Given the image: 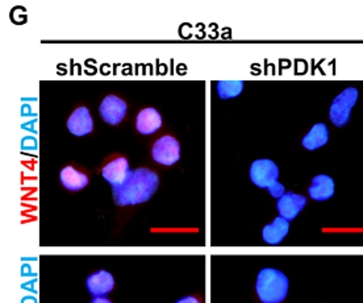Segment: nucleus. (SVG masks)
<instances>
[{
  "label": "nucleus",
  "instance_id": "f3484780",
  "mask_svg": "<svg viewBox=\"0 0 363 303\" xmlns=\"http://www.w3.org/2000/svg\"><path fill=\"white\" fill-rule=\"evenodd\" d=\"M270 195H272V198H275V199H279L283 194L286 193V187L281 184V182H278L277 184H274L272 187H270L269 190H267Z\"/></svg>",
  "mask_w": 363,
  "mask_h": 303
},
{
  "label": "nucleus",
  "instance_id": "dca6fc26",
  "mask_svg": "<svg viewBox=\"0 0 363 303\" xmlns=\"http://www.w3.org/2000/svg\"><path fill=\"white\" fill-rule=\"evenodd\" d=\"M218 89V97L221 99H233L238 97L242 90H244V82L242 81H221L216 84Z\"/></svg>",
  "mask_w": 363,
  "mask_h": 303
},
{
  "label": "nucleus",
  "instance_id": "2eb2a0df",
  "mask_svg": "<svg viewBox=\"0 0 363 303\" xmlns=\"http://www.w3.org/2000/svg\"><path fill=\"white\" fill-rule=\"evenodd\" d=\"M61 184L70 192H79L89 184V177L73 166H65L60 173Z\"/></svg>",
  "mask_w": 363,
  "mask_h": 303
},
{
  "label": "nucleus",
  "instance_id": "a211bd4d",
  "mask_svg": "<svg viewBox=\"0 0 363 303\" xmlns=\"http://www.w3.org/2000/svg\"><path fill=\"white\" fill-rule=\"evenodd\" d=\"M175 303H201L200 302L199 298H196V297H183L181 299H178Z\"/></svg>",
  "mask_w": 363,
  "mask_h": 303
},
{
  "label": "nucleus",
  "instance_id": "f257e3e1",
  "mask_svg": "<svg viewBox=\"0 0 363 303\" xmlns=\"http://www.w3.org/2000/svg\"><path fill=\"white\" fill-rule=\"evenodd\" d=\"M160 186L158 175L146 167H138L130 172L127 181L113 187V199L120 207L136 206L145 203L155 195Z\"/></svg>",
  "mask_w": 363,
  "mask_h": 303
},
{
  "label": "nucleus",
  "instance_id": "20e7f679",
  "mask_svg": "<svg viewBox=\"0 0 363 303\" xmlns=\"http://www.w3.org/2000/svg\"><path fill=\"white\" fill-rule=\"evenodd\" d=\"M250 180L252 182L259 187L269 190L274 184H278L279 178V167L278 165L267 158L255 160L250 166Z\"/></svg>",
  "mask_w": 363,
  "mask_h": 303
},
{
  "label": "nucleus",
  "instance_id": "7ed1b4c3",
  "mask_svg": "<svg viewBox=\"0 0 363 303\" xmlns=\"http://www.w3.org/2000/svg\"><path fill=\"white\" fill-rule=\"evenodd\" d=\"M358 90L355 87H346L344 92H340L332 101L329 109V120L338 127L342 128L347 126L352 118V110L358 101Z\"/></svg>",
  "mask_w": 363,
  "mask_h": 303
},
{
  "label": "nucleus",
  "instance_id": "4468645a",
  "mask_svg": "<svg viewBox=\"0 0 363 303\" xmlns=\"http://www.w3.org/2000/svg\"><path fill=\"white\" fill-rule=\"evenodd\" d=\"M329 141V129L325 123L315 124L308 133L301 140V145L307 150H316L325 147Z\"/></svg>",
  "mask_w": 363,
  "mask_h": 303
},
{
  "label": "nucleus",
  "instance_id": "f03ea898",
  "mask_svg": "<svg viewBox=\"0 0 363 303\" xmlns=\"http://www.w3.org/2000/svg\"><path fill=\"white\" fill-rule=\"evenodd\" d=\"M290 281L287 276L274 268H264L255 282V292L262 303H281L289 293Z\"/></svg>",
  "mask_w": 363,
  "mask_h": 303
},
{
  "label": "nucleus",
  "instance_id": "6ab92c4d",
  "mask_svg": "<svg viewBox=\"0 0 363 303\" xmlns=\"http://www.w3.org/2000/svg\"><path fill=\"white\" fill-rule=\"evenodd\" d=\"M90 303H112V301H109L107 297H98V298H94Z\"/></svg>",
  "mask_w": 363,
  "mask_h": 303
},
{
  "label": "nucleus",
  "instance_id": "1a4fd4ad",
  "mask_svg": "<svg viewBox=\"0 0 363 303\" xmlns=\"http://www.w3.org/2000/svg\"><path fill=\"white\" fill-rule=\"evenodd\" d=\"M86 287L94 298L106 297L113 290L115 278L107 270H99L87 277Z\"/></svg>",
  "mask_w": 363,
  "mask_h": 303
},
{
  "label": "nucleus",
  "instance_id": "ddd939ff",
  "mask_svg": "<svg viewBox=\"0 0 363 303\" xmlns=\"http://www.w3.org/2000/svg\"><path fill=\"white\" fill-rule=\"evenodd\" d=\"M290 231V221L284 218L278 216L272 223L264 226L262 230V238L264 243L269 246H279L284 238L289 235Z\"/></svg>",
  "mask_w": 363,
  "mask_h": 303
},
{
  "label": "nucleus",
  "instance_id": "0eeeda50",
  "mask_svg": "<svg viewBox=\"0 0 363 303\" xmlns=\"http://www.w3.org/2000/svg\"><path fill=\"white\" fill-rule=\"evenodd\" d=\"M308 198H306L301 194L294 192H286L281 195L277 202V210L279 212V216L284 218L286 221H294L300 212L304 210L307 206Z\"/></svg>",
  "mask_w": 363,
  "mask_h": 303
},
{
  "label": "nucleus",
  "instance_id": "423d86ee",
  "mask_svg": "<svg viewBox=\"0 0 363 303\" xmlns=\"http://www.w3.org/2000/svg\"><path fill=\"white\" fill-rule=\"evenodd\" d=\"M127 111V103L116 95L106 97L99 107L101 119L104 120L109 126L120 124L125 118Z\"/></svg>",
  "mask_w": 363,
  "mask_h": 303
},
{
  "label": "nucleus",
  "instance_id": "9d476101",
  "mask_svg": "<svg viewBox=\"0 0 363 303\" xmlns=\"http://www.w3.org/2000/svg\"><path fill=\"white\" fill-rule=\"evenodd\" d=\"M336 192V184L332 177L327 175H318L312 180L308 187V195L311 199L318 202H325L333 198Z\"/></svg>",
  "mask_w": 363,
  "mask_h": 303
},
{
  "label": "nucleus",
  "instance_id": "f8f14e48",
  "mask_svg": "<svg viewBox=\"0 0 363 303\" xmlns=\"http://www.w3.org/2000/svg\"><path fill=\"white\" fill-rule=\"evenodd\" d=\"M162 127V116L158 111L147 107L137 115L136 128L141 135H153Z\"/></svg>",
  "mask_w": 363,
  "mask_h": 303
},
{
  "label": "nucleus",
  "instance_id": "6e6552de",
  "mask_svg": "<svg viewBox=\"0 0 363 303\" xmlns=\"http://www.w3.org/2000/svg\"><path fill=\"white\" fill-rule=\"evenodd\" d=\"M130 167L125 157H118L116 160H112L107 165L103 167L101 175L108 182L112 189L118 187L127 181L128 177L130 175Z\"/></svg>",
  "mask_w": 363,
  "mask_h": 303
},
{
  "label": "nucleus",
  "instance_id": "9b49d317",
  "mask_svg": "<svg viewBox=\"0 0 363 303\" xmlns=\"http://www.w3.org/2000/svg\"><path fill=\"white\" fill-rule=\"evenodd\" d=\"M67 129L74 136H86L94 131V120L87 107H79L74 111L67 120Z\"/></svg>",
  "mask_w": 363,
  "mask_h": 303
},
{
  "label": "nucleus",
  "instance_id": "39448f33",
  "mask_svg": "<svg viewBox=\"0 0 363 303\" xmlns=\"http://www.w3.org/2000/svg\"><path fill=\"white\" fill-rule=\"evenodd\" d=\"M152 157L155 162L161 165H174L181 158V144L173 136L164 135L153 144Z\"/></svg>",
  "mask_w": 363,
  "mask_h": 303
}]
</instances>
